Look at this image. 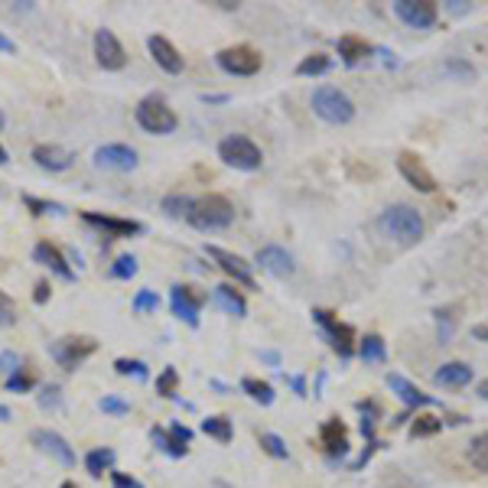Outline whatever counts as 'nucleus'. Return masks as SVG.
<instances>
[{
    "label": "nucleus",
    "mask_w": 488,
    "mask_h": 488,
    "mask_svg": "<svg viewBox=\"0 0 488 488\" xmlns=\"http://www.w3.org/2000/svg\"><path fill=\"white\" fill-rule=\"evenodd\" d=\"M206 254L212 257V261L222 267V271L228 273V277H235V283H241V287H248V290H254V273H251V264L244 261L241 254H231V251H225V248H206Z\"/></svg>",
    "instance_id": "nucleus-13"
},
{
    "label": "nucleus",
    "mask_w": 488,
    "mask_h": 488,
    "mask_svg": "<svg viewBox=\"0 0 488 488\" xmlns=\"http://www.w3.org/2000/svg\"><path fill=\"white\" fill-rule=\"evenodd\" d=\"M313 114L323 118L325 124H349L355 118V105L342 88L335 85H319L313 91Z\"/></svg>",
    "instance_id": "nucleus-3"
},
{
    "label": "nucleus",
    "mask_w": 488,
    "mask_h": 488,
    "mask_svg": "<svg viewBox=\"0 0 488 488\" xmlns=\"http://www.w3.org/2000/svg\"><path fill=\"white\" fill-rule=\"evenodd\" d=\"M37 388V374L33 371H27L23 365H20L13 374H7V391H13V394H27V391Z\"/></svg>",
    "instance_id": "nucleus-32"
},
{
    "label": "nucleus",
    "mask_w": 488,
    "mask_h": 488,
    "mask_svg": "<svg viewBox=\"0 0 488 488\" xmlns=\"http://www.w3.org/2000/svg\"><path fill=\"white\" fill-rule=\"evenodd\" d=\"M4 420H10V410L4 404H0V424H4Z\"/></svg>",
    "instance_id": "nucleus-55"
},
{
    "label": "nucleus",
    "mask_w": 488,
    "mask_h": 488,
    "mask_svg": "<svg viewBox=\"0 0 488 488\" xmlns=\"http://www.w3.org/2000/svg\"><path fill=\"white\" fill-rule=\"evenodd\" d=\"M23 206L33 212V215H63L65 206L59 202H46V199H37V196H23Z\"/></svg>",
    "instance_id": "nucleus-36"
},
{
    "label": "nucleus",
    "mask_w": 488,
    "mask_h": 488,
    "mask_svg": "<svg viewBox=\"0 0 488 488\" xmlns=\"http://www.w3.org/2000/svg\"><path fill=\"white\" fill-rule=\"evenodd\" d=\"M176 384H180V371L163 368V374L156 378V394H163V398H176Z\"/></svg>",
    "instance_id": "nucleus-37"
},
{
    "label": "nucleus",
    "mask_w": 488,
    "mask_h": 488,
    "mask_svg": "<svg viewBox=\"0 0 488 488\" xmlns=\"http://www.w3.org/2000/svg\"><path fill=\"white\" fill-rule=\"evenodd\" d=\"M358 355H362V362L368 365H381L388 358V349H384V339L381 335H365L362 345H358Z\"/></svg>",
    "instance_id": "nucleus-29"
},
{
    "label": "nucleus",
    "mask_w": 488,
    "mask_h": 488,
    "mask_svg": "<svg viewBox=\"0 0 488 488\" xmlns=\"http://www.w3.org/2000/svg\"><path fill=\"white\" fill-rule=\"evenodd\" d=\"M98 407L105 410V414H114V416H124V414H130V404L127 400H121V398H101L98 400Z\"/></svg>",
    "instance_id": "nucleus-43"
},
{
    "label": "nucleus",
    "mask_w": 488,
    "mask_h": 488,
    "mask_svg": "<svg viewBox=\"0 0 488 488\" xmlns=\"http://www.w3.org/2000/svg\"><path fill=\"white\" fill-rule=\"evenodd\" d=\"M189 206H192V196H182V192H172V196L163 199V212L170 218H186Z\"/></svg>",
    "instance_id": "nucleus-34"
},
{
    "label": "nucleus",
    "mask_w": 488,
    "mask_h": 488,
    "mask_svg": "<svg viewBox=\"0 0 488 488\" xmlns=\"http://www.w3.org/2000/svg\"><path fill=\"white\" fill-rule=\"evenodd\" d=\"M137 124L144 127L147 134L163 137V134H172V130H176L180 118H176V111H172L160 95H150V98H144L137 105Z\"/></svg>",
    "instance_id": "nucleus-5"
},
{
    "label": "nucleus",
    "mask_w": 488,
    "mask_h": 488,
    "mask_svg": "<svg viewBox=\"0 0 488 488\" xmlns=\"http://www.w3.org/2000/svg\"><path fill=\"white\" fill-rule=\"evenodd\" d=\"M319 436H323V446L329 456H345V452H349V430H345V424L339 416L325 420Z\"/></svg>",
    "instance_id": "nucleus-23"
},
{
    "label": "nucleus",
    "mask_w": 488,
    "mask_h": 488,
    "mask_svg": "<svg viewBox=\"0 0 488 488\" xmlns=\"http://www.w3.org/2000/svg\"><path fill=\"white\" fill-rule=\"evenodd\" d=\"M472 339H479V342H488V325H472Z\"/></svg>",
    "instance_id": "nucleus-52"
},
{
    "label": "nucleus",
    "mask_w": 488,
    "mask_h": 488,
    "mask_svg": "<svg viewBox=\"0 0 488 488\" xmlns=\"http://www.w3.org/2000/svg\"><path fill=\"white\" fill-rule=\"evenodd\" d=\"M17 368H20V355L4 349V352H0V374H13Z\"/></svg>",
    "instance_id": "nucleus-45"
},
{
    "label": "nucleus",
    "mask_w": 488,
    "mask_h": 488,
    "mask_svg": "<svg viewBox=\"0 0 488 488\" xmlns=\"http://www.w3.org/2000/svg\"><path fill=\"white\" fill-rule=\"evenodd\" d=\"M472 378H475V371H472L469 362H446L443 368L433 374V381L440 388H466Z\"/></svg>",
    "instance_id": "nucleus-24"
},
{
    "label": "nucleus",
    "mask_w": 488,
    "mask_h": 488,
    "mask_svg": "<svg viewBox=\"0 0 488 488\" xmlns=\"http://www.w3.org/2000/svg\"><path fill=\"white\" fill-rule=\"evenodd\" d=\"M0 127H4V114H0Z\"/></svg>",
    "instance_id": "nucleus-58"
},
{
    "label": "nucleus",
    "mask_w": 488,
    "mask_h": 488,
    "mask_svg": "<svg viewBox=\"0 0 488 488\" xmlns=\"http://www.w3.org/2000/svg\"><path fill=\"white\" fill-rule=\"evenodd\" d=\"M33 446L39 452H46V456H53L55 462H63V466H75V450L59 433H53V430H37L33 433Z\"/></svg>",
    "instance_id": "nucleus-18"
},
{
    "label": "nucleus",
    "mask_w": 488,
    "mask_h": 488,
    "mask_svg": "<svg viewBox=\"0 0 488 488\" xmlns=\"http://www.w3.org/2000/svg\"><path fill=\"white\" fill-rule=\"evenodd\" d=\"M215 63L222 65L228 75H254V72H261L264 59L254 46H228V49H222V53L215 55Z\"/></svg>",
    "instance_id": "nucleus-8"
},
{
    "label": "nucleus",
    "mask_w": 488,
    "mask_h": 488,
    "mask_svg": "<svg viewBox=\"0 0 488 488\" xmlns=\"http://www.w3.org/2000/svg\"><path fill=\"white\" fill-rule=\"evenodd\" d=\"M160 309V297L154 290H137L134 297V313H156Z\"/></svg>",
    "instance_id": "nucleus-40"
},
{
    "label": "nucleus",
    "mask_w": 488,
    "mask_h": 488,
    "mask_svg": "<svg viewBox=\"0 0 488 488\" xmlns=\"http://www.w3.org/2000/svg\"><path fill=\"white\" fill-rule=\"evenodd\" d=\"M33 257H37L43 267H49V271L55 273V277H63V281L72 283L75 281V271H72V264H69V257H65L59 248H55L53 241H39L37 244V251H33Z\"/></svg>",
    "instance_id": "nucleus-19"
},
{
    "label": "nucleus",
    "mask_w": 488,
    "mask_h": 488,
    "mask_svg": "<svg viewBox=\"0 0 488 488\" xmlns=\"http://www.w3.org/2000/svg\"><path fill=\"white\" fill-rule=\"evenodd\" d=\"M475 394H479L482 400H488V378H485V381H479V388H475Z\"/></svg>",
    "instance_id": "nucleus-54"
},
{
    "label": "nucleus",
    "mask_w": 488,
    "mask_h": 488,
    "mask_svg": "<svg viewBox=\"0 0 488 488\" xmlns=\"http://www.w3.org/2000/svg\"><path fill=\"white\" fill-rule=\"evenodd\" d=\"M186 222L192 228H199V231H222V228H228L235 222V206L225 196L208 192V196L192 199L189 212H186Z\"/></svg>",
    "instance_id": "nucleus-2"
},
{
    "label": "nucleus",
    "mask_w": 488,
    "mask_h": 488,
    "mask_svg": "<svg viewBox=\"0 0 488 488\" xmlns=\"http://www.w3.org/2000/svg\"><path fill=\"white\" fill-rule=\"evenodd\" d=\"M134 273H137L134 254H121V257H114V264H111V277H114V281H130Z\"/></svg>",
    "instance_id": "nucleus-35"
},
{
    "label": "nucleus",
    "mask_w": 488,
    "mask_h": 488,
    "mask_svg": "<svg viewBox=\"0 0 488 488\" xmlns=\"http://www.w3.org/2000/svg\"><path fill=\"white\" fill-rule=\"evenodd\" d=\"M114 371H118V374H134L137 381H147V378H150L147 365L137 362V358H118V362H114Z\"/></svg>",
    "instance_id": "nucleus-38"
},
{
    "label": "nucleus",
    "mask_w": 488,
    "mask_h": 488,
    "mask_svg": "<svg viewBox=\"0 0 488 488\" xmlns=\"http://www.w3.org/2000/svg\"><path fill=\"white\" fill-rule=\"evenodd\" d=\"M215 303L222 309H225V313H231V316H248V303H244V297L241 293H238L235 287H228V283H222V287L215 290Z\"/></svg>",
    "instance_id": "nucleus-25"
},
{
    "label": "nucleus",
    "mask_w": 488,
    "mask_h": 488,
    "mask_svg": "<svg viewBox=\"0 0 488 488\" xmlns=\"http://www.w3.org/2000/svg\"><path fill=\"white\" fill-rule=\"evenodd\" d=\"M111 482H114V488H144V482L134 479V475H124V472H111Z\"/></svg>",
    "instance_id": "nucleus-48"
},
{
    "label": "nucleus",
    "mask_w": 488,
    "mask_h": 488,
    "mask_svg": "<svg viewBox=\"0 0 488 488\" xmlns=\"http://www.w3.org/2000/svg\"><path fill=\"white\" fill-rule=\"evenodd\" d=\"M374 49H371V43H365L362 37H342L339 39V55H342L345 65H355L362 63L365 55H371Z\"/></svg>",
    "instance_id": "nucleus-26"
},
{
    "label": "nucleus",
    "mask_w": 488,
    "mask_h": 488,
    "mask_svg": "<svg viewBox=\"0 0 488 488\" xmlns=\"http://www.w3.org/2000/svg\"><path fill=\"white\" fill-rule=\"evenodd\" d=\"M33 163L46 172H65L75 163V156L55 144H39V147H33Z\"/></svg>",
    "instance_id": "nucleus-21"
},
{
    "label": "nucleus",
    "mask_w": 488,
    "mask_h": 488,
    "mask_svg": "<svg viewBox=\"0 0 488 488\" xmlns=\"http://www.w3.org/2000/svg\"><path fill=\"white\" fill-rule=\"evenodd\" d=\"M329 69H332V59L316 53V55H307V59L297 65V75H325Z\"/></svg>",
    "instance_id": "nucleus-33"
},
{
    "label": "nucleus",
    "mask_w": 488,
    "mask_h": 488,
    "mask_svg": "<svg viewBox=\"0 0 488 488\" xmlns=\"http://www.w3.org/2000/svg\"><path fill=\"white\" fill-rule=\"evenodd\" d=\"M202 303H206V297H199L192 287H182V283H176V287L170 290V307H172V316L182 319L186 325H192V329H199V309Z\"/></svg>",
    "instance_id": "nucleus-10"
},
{
    "label": "nucleus",
    "mask_w": 488,
    "mask_h": 488,
    "mask_svg": "<svg viewBox=\"0 0 488 488\" xmlns=\"http://www.w3.org/2000/svg\"><path fill=\"white\" fill-rule=\"evenodd\" d=\"M202 101L206 105H222V101H228V95H202Z\"/></svg>",
    "instance_id": "nucleus-53"
},
{
    "label": "nucleus",
    "mask_w": 488,
    "mask_h": 488,
    "mask_svg": "<svg viewBox=\"0 0 488 488\" xmlns=\"http://www.w3.org/2000/svg\"><path fill=\"white\" fill-rule=\"evenodd\" d=\"M202 433L218 440V443H231V440H235V426H231L228 416L215 414V416H206V420H202Z\"/></svg>",
    "instance_id": "nucleus-27"
},
{
    "label": "nucleus",
    "mask_w": 488,
    "mask_h": 488,
    "mask_svg": "<svg viewBox=\"0 0 488 488\" xmlns=\"http://www.w3.org/2000/svg\"><path fill=\"white\" fill-rule=\"evenodd\" d=\"M39 407H43V410H59V407H63V388H59V384H46V388L39 391Z\"/></svg>",
    "instance_id": "nucleus-42"
},
{
    "label": "nucleus",
    "mask_w": 488,
    "mask_h": 488,
    "mask_svg": "<svg viewBox=\"0 0 488 488\" xmlns=\"http://www.w3.org/2000/svg\"><path fill=\"white\" fill-rule=\"evenodd\" d=\"M49 293H53V287H49L46 281H39L37 283V293H33V299H37L39 307H43V303H49Z\"/></svg>",
    "instance_id": "nucleus-49"
},
{
    "label": "nucleus",
    "mask_w": 488,
    "mask_h": 488,
    "mask_svg": "<svg viewBox=\"0 0 488 488\" xmlns=\"http://www.w3.org/2000/svg\"><path fill=\"white\" fill-rule=\"evenodd\" d=\"M0 53H10V55L17 53V43H13L10 37H4V33H0Z\"/></svg>",
    "instance_id": "nucleus-50"
},
{
    "label": "nucleus",
    "mask_w": 488,
    "mask_h": 488,
    "mask_svg": "<svg viewBox=\"0 0 488 488\" xmlns=\"http://www.w3.org/2000/svg\"><path fill=\"white\" fill-rule=\"evenodd\" d=\"M388 388L394 391V394H398L407 407H430V404H433V398H426L414 381H407L404 374H398V371H391V374H388Z\"/></svg>",
    "instance_id": "nucleus-22"
},
{
    "label": "nucleus",
    "mask_w": 488,
    "mask_h": 488,
    "mask_svg": "<svg viewBox=\"0 0 488 488\" xmlns=\"http://www.w3.org/2000/svg\"><path fill=\"white\" fill-rule=\"evenodd\" d=\"M443 430V420L440 416H416V424L410 426V433L414 436H433Z\"/></svg>",
    "instance_id": "nucleus-41"
},
{
    "label": "nucleus",
    "mask_w": 488,
    "mask_h": 488,
    "mask_svg": "<svg viewBox=\"0 0 488 488\" xmlns=\"http://www.w3.org/2000/svg\"><path fill=\"white\" fill-rule=\"evenodd\" d=\"M10 156H7V150H4V144H0V163H7Z\"/></svg>",
    "instance_id": "nucleus-56"
},
{
    "label": "nucleus",
    "mask_w": 488,
    "mask_h": 488,
    "mask_svg": "<svg viewBox=\"0 0 488 488\" xmlns=\"http://www.w3.org/2000/svg\"><path fill=\"white\" fill-rule=\"evenodd\" d=\"M313 323L323 329L325 342L332 345L335 352L342 355V358H352V352H355V329L352 325L339 323L329 309H313Z\"/></svg>",
    "instance_id": "nucleus-6"
},
{
    "label": "nucleus",
    "mask_w": 488,
    "mask_h": 488,
    "mask_svg": "<svg viewBox=\"0 0 488 488\" xmlns=\"http://www.w3.org/2000/svg\"><path fill=\"white\" fill-rule=\"evenodd\" d=\"M150 440H154V443L160 446L166 456H172V459H182V456L189 452L192 430H189V426H182V424H172L170 430L154 426V430H150Z\"/></svg>",
    "instance_id": "nucleus-12"
},
{
    "label": "nucleus",
    "mask_w": 488,
    "mask_h": 488,
    "mask_svg": "<svg viewBox=\"0 0 488 488\" xmlns=\"http://www.w3.org/2000/svg\"><path fill=\"white\" fill-rule=\"evenodd\" d=\"M218 160L225 163V166H235V170L254 172V170H261L264 154H261V147L254 144L251 137L231 134V137H225V140L218 144Z\"/></svg>",
    "instance_id": "nucleus-4"
},
{
    "label": "nucleus",
    "mask_w": 488,
    "mask_h": 488,
    "mask_svg": "<svg viewBox=\"0 0 488 488\" xmlns=\"http://www.w3.org/2000/svg\"><path fill=\"white\" fill-rule=\"evenodd\" d=\"M95 59H98V65L105 72H121L127 65L124 46H121V39L111 29H98L95 33Z\"/></svg>",
    "instance_id": "nucleus-11"
},
{
    "label": "nucleus",
    "mask_w": 488,
    "mask_h": 488,
    "mask_svg": "<svg viewBox=\"0 0 488 488\" xmlns=\"http://www.w3.org/2000/svg\"><path fill=\"white\" fill-rule=\"evenodd\" d=\"M147 49H150L154 63L160 65L163 72H170V75H180L182 72V55H180V49H176V46H172L166 37H150V39H147Z\"/></svg>",
    "instance_id": "nucleus-20"
},
{
    "label": "nucleus",
    "mask_w": 488,
    "mask_h": 488,
    "mask_svg": "<svg viewBox=\"0 0 488 488\" xmlns=\"http://www.w3.org/2000/svg\"><path fill=\"white\" fill-rule=\"evenodd\" d=\"M261 450L267 452V456H273V459H287L290 456L287 446H283V440L277 433H261Z\"/></svg>",
    "instance_id": "nucleus-39"
},
{
    "label": "nucleus",
    "mask_w": 488,
    "mask_h": 488,
    "mask_svg": "<svg viewBox=\"0 0 488 488\" xmlns=\"http://www.w3.org/2000/svg\"><path fill=\"white\" fill-rule=\"evenodd\" d=\"M241 391L248 394L251 400H257L261 407H271L273 404V388L267 381H257V378H244L241 381Z\"/></svg>",
    "instance_id": "nucleus-30"
},
{
    "label": "nucleus",
    "mask_w": 488,
    "mask_h": 488,
    "mask_svg": "<svg viewBox=\"0 0 488 488\" xmlns=\"http://www.w3.org/2000/svg\"><path fill=\"white\" fill-rule=\"evenodd\" d=\"M81 218H85L91 228H101V231H108L111 238H130V235H140V231H144V225H140V222H134V218L98 215V212H81Z\"/></svg>",
    "instance_id": "nucleus-16"
},
{
    "label": "nucleus",
    "mask_w": 488,
    "mask_h": 488,
    "mask_svg": "<svg viewBox=\"0 0 488 488\" xmlns=\"http://www.w3.org/2000/svg\"><path fill=\"white\" fill-rule=\"evenodd\" d=\"M374 225H378L381 235L398 244H416L424 238V215L414 206H404V202L384 208Z\"/></svg>",
    "instance_id": "nucleus-1"
},
{
    "label": "nucleus",
    "mask_w": 488,
    "mask_h": 488,
    "mask_svg": "<svg viewBox=\"0 0 488 488\" xmlns=\"http://www.w3.org/2000/svg\"><path fill=\"white\" fill-rule=\"evenodd\" d=\"M469 466L472 469H479V472H488V430L485 433H479L475 440L469 443Z\"/></svg>",
    "instance_id": "nucleus-31"
},
{
    "label": "nucleus",
    "mask_w": 488,
    "mask_h": 488,
    "mask_svg": "<svg viewBox=\"0 0 488 488\" xmlns=\"http://www.w3.org/2000/svg\"><path fill=\"white\" fill-rule=\"evenodd\" d=\"M398 170H400V176L414 186V189H420V192H433L436 189L433 172L426 170V163L420 160L416 154H410V150H404V154L398 156Z\"/></svg>",
    "instance_id": "nucleus-14"
},
{
    "label": "nucleus",
    "mask_w": 488,
    "mask_h": 488,
    "mask_svg": "<svg viewBox=\"0 0 488 488\" xmlns=\"http://www.w3.org/2000/svg\"><path fill=\"white\" fill-rule=\"evenodd\" d=\"M111 466H114V450H108V446H98V450H91L88 456H85V469H88V475H95V479H101L105 472H111Z\"/></svg>",
    "instance_id": "nucleus-28"
},
{
    "label": "nucleus",
    "mask_w": 488,
    "mask_h": 488,
    "mask_svg": "<svg viewBox=\"0 0 488 488\" xmlns=\"http://www.w3.org/2000/svg\"><path fill=\"white\" fill-rule=\"evenodd\" d=\"M59 488H79V485H75V482H63Z\"/></svg>",
    "instance_id": "nucleus-57"
},
{
    "label": "nucleus",
    "mask_w": 488,
    "mask_h": 488,
    "mask_svg": "<svg viewBox=\"0 0 488 488\" xmlns=\"http://www.w3.org/2000/svg\"><path fill=\"white\" fill-rule=\"evenodd\" d=\"M446 72L462 75V79H466V81L475 79V69H472V65H466V63H459V59H450V63H446Z\"/></svg>",
    "instance_id": "nucleus-47"
},
{
    "label": "nucleus",
    "mask_w": 488,
    "mask_h": 488,
    "mask_svg": "<svg viewBox=\"0 0 488 488\" xmlns=\"http://www.w3.org/2000/svg\"><path fill=\"white\" fill-rule=\"evenodd\" d=\"M95 349H98V342L88 339V335H65V339L49 345V355H53L65 371H75L88 355H95Z\"/></svg>",
    "instance_id": "nucleus-7"
},
{
    "label": "nucleus",
    "mask_w": 488,
    "mask_h": 488,
    "mask_svg": "<svg viewBox=\"0 0 488 488\" xmlns=\"http://www.w3.org/2000/svg\"><path fill=\"white\" fill-rule=\"evenodd\" d=\"M394 13H398L400 23L414 29H430L440 17V7H436L433 0H398L394 4Z\"/></svg>",
    "instance_id": "nucleus-9"
},
{
    "label": "nucleus",
    "mask_w": 488,
    "mask_h": 488,
    "mask_svg": "<svg viewBox=\"0 0 488 488\" xmlns=\"http://www.w3.org/2000/svg\"><path fill=\"white\" fill-rule=\"evenodd\" d=\"M95 166L101 170H118V172H127L137 166V150L127 144H108V147H98L95 150Z\"/></svg>",
    "instance_id": "nucleus-15"
},
{
    "label": "nucleus",
    "mask_w": 488,
    "mask_h": 488,
    "mask_svg": "<svg viewBox=\"0 0 488 488\" xmlns=\"http://www.w3.org/2000/svg\"><path fill=\"white\" fill-rule=\"evenodd\" d=\"M290 388L297 391L299 398H307V381H303V378H290Z\"/></svg>",
    "instance_id": "nucleus-51"
},
{
    "label": "nucleus",
    "mask_w": 488,
    "mask_h": 488,
    "mask_svg": "<svg viewBox=\"0 0 488 488\" xmlns=\"http://www.w3.org/2000/svg\"><path fill=\"white\" fill-rule=\"evenodd\" d=\"M17 323V313H13V303H10L7 293H0V325H13Z\"/></svg>",
    "instance_id": "nucleus-46"
},
{
    "label": "nucleus",
    "mask_w": 488,
    "mask_h": 488,
    "mask_svg": "<svg viewBox=\"0 0 488 488\" xmlns=\"http://www.w3.org/2000/svg\"><path fill=\"white\" fill-rule=\"evenodd\" d=\"M257 264H261V271L273 273V277H293L297 271V264H293V254L287 248H277V244H267L257 251Z\"/></svg>",
    "instance_id": "nucleus-17"
},
{
    "label": "nucleus",
    "mask_w": 488,
    "mask_h": 488,
    "mask_svg": "<svg viewBox=\"0 0 488 488\" xmlns=\"http://www.w3.org/2000/svg\"><path fill=\"white\" fill-rule=\"evenodd\" d=\"M436 325H440V342H450L452 339V313L450 309H436Z\"/></svg>",
    "instance_id": "nucleus-44"
}]
</instances>
